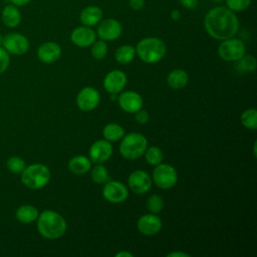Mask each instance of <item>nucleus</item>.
<instances>
[{
    "instance_id": "c85d7f7f",
    "label": "nucleus",
    "mask_w": 257,
    "mask_h": 257,
    "mask_svg": "<svg viewBox=\"0 0 257 257\" xmlns=\"http://www.w3.org/2000/svg\"><path fill=\"white\" fill-rule=\"evenodd\" d=\"M90 177L96 184H104L108 180V172L102 165H96L91 169Z\"/></svg>"
},
{
    "instance_id": "423d86ee",
    "label": "nucleus",
    "mask_w": 257,
    "mask_h": 257,
    "mask_svg": "<svg viewBox=\"0 0 257 257\" xmlns=\"http://www.w3.org/2000/svg\"><path fill=\"white\" fill-rule=\"evenodd\" d=\"M246 52L245 44L238 38H228L222 40L218 48L219 56L226 61H238Z\"/></svg>"
},
{
    "instance_id": "a19ab883",
    "label": "nucleus",
    "mask_w": 257,
    "mask_h": 257,
    "mask_svg": "<svg viewBox=\"0 0 257 257\" xmlns=\"http://www.w3.org/2000/svg\"><path fill=\"white\" fill-rule=\"evenodd\" d=\"M133 257V254L127 252V251H121V252H118L115 254V257Z\"/></svg>"
},
{
    "instance_id": "f8f14e48",
    "label": "nucleus",
    "mask_w": 257,
    "mask_h": 257,
    "mask_svg": "<svg viewBox=\"0 0 257 257\" xmlns=\"http://www.w3.org/2000/svg\"><path fill=\"white\" fill-rule=\"evenodd\" d=\"M130 189L136 194H145L152 188V178L148 173L142 170L134 171L127 179Z\"/></svg>"
},
{
    "instance_id": "9b49d317",
    "label": "nucleus",
    "mask_w": 257,
    "mask_h": 257,
    "mask_svg": "<svg viewBox=\"0 0 257 257\" xmlns=\"http://www.w3.org/2000/svg\"><path fill=\"white\" fill-rule=\"evenodd\" d=\"M99 92L91 86L82 88L76 96V104L82 111H90L94 109L99 104Z\"/></svg>"
},
{
    "instance_id": "4c0bfd02",
    "label": "nucleus",
    "mask_w": 257,
    "mask_h": 257,
    "mask_svg": "<svg viewBox=\"0 0 257 257\" xmlns=\"http://www.w3.org/2000/svg\"><path fill=\"white\" fill-rule=\"evenodd\" d=\"M171 18L174 21H179L181 19V12L178 9H173L171 12Z\"/></svg>"
},
{
    "instance_id": "a878e982",
    "label": "nucleus",
    "mask_w": 257,
    "mask_h": 257,
    "mask_svg": "<svg viewBox=\"0 0 257 257\" xmlns=\"http://www.w3.org/2000/svg\"><path fill=\"white\" fill-rule=\"evenodd\" d=\"M241 122L248 130L257 128V110L255 108H249L243 111L241 114Z\"/></svg>"
},
{
    "instance_id": "f257e3e1",
    "label": "nucleus",
    "mask_w": 257,
    "mask_h": 257,
    "mask_svg": "<svg viewBox=\"0 0 257 257\" xmlns=\"http://www.w3.org/2000/svg\"><path fill=\"white\" fill-rule=\"evenodd\" d=\"M204 27L212 38L225 40L238 32L239 20L236 13L226 6H216L206 13Z\"/></svg>"
},
{
    "instance_id": "412c9836",
    "label": "nucleus",
    "mask_w": 257,
    "mask_h": 257,
    "mask_svg": "<svg viewBox=\"0 0 257 257\" xmlns=\"http://www.w3.org/2000/svg\"><path fill=\"white\" fill-rule=\"evenodd\" d=\"M39 212L36 207L32 205H21L15 212L16 219L23 224H30L38 218Z\"/></svg>"
},
{
    "instance_id": "f704fd0d",
    "label": "nucleus",
    "mask_w": 257,
    "mask_h": 257,
    "mask_svg": "<svg viewBox=\"0 0 257 257\" xmlns=\"http://www.w3.org/2000/svg\"><path fill=\"white\" fill-rule=\"evenodd\" d=\"M136 115H135V119L137 122L139 123H142V124H145L148 122L149 120V113L147 110H144V109H139L138 111L135 112Z\"/></svg>"
},
{
    "instance_id": "58836bf2",
    "label": "nucleus",
    "mask_w": 257,
    "mask_h": 257,
    "mask_svg": "<svg viewBox=\"0 0 257 257\" xmlns=\"http://www.w3.org/2000/svg\"><path fill=\"white\" fill-rule=\"evenodd\" d=\"M10 3L18 6V7H21V6H25L26 4H28L31 0H9Z\"/></svg>"
},
{
    "instance_id": "20e7f679",
    "label": "nucleus",
    "mask_w": 257,
    "mask_h": 257,
    "mask_svg": "<svg viewBox=\"0 0 257 257\" xmlns=\"http://www.w3.org/2000/svg\"><path fill=\"white\" fill-rule=\"evenodd\" d=\"M20 175L21 183L32 190H38L45 187L51 177L48 167L38 163L26 166Z\"/></svg>"
},
{
    "instance_id": "6e6552de",
    "label": "nucleus",
    "mask_w": 257,
    "mask_h": 257,
    "mask_svg": "<svg viewBox=\"0 0 257 257\" xmlns=\"http://www.w3.org/2000/svg\"><path fill=\"white\" fill-rule=\"evenodd\" d=\"M1 45L9 54L23 55L28 51L30 43L25 35L18 32H10L3 37Z\"/></svg>"
},
{
    "instance_id": "72a5a7b5",
    "label": "nucleus",
    "mask_w": 257,
    "mask_h": 257,
    "mask_svg": "<svg viewBox=\"0 0 257 257\" xmlns=\"http://www.w3.org/2000/svg\"><path fill=\"white\" fill-rule=\"evenodd\" d=\"M10 64V54L0 45V74L4 73Z\"/></svg>"
},
{
    "instance_id": "f03ea898",
    "label": "nucleus",
    "mask_w": 257,
    "mask_h": 257,
    "mask_svg": "<svg viewBox=\"0 0 257 257\" xmlns=\"http://www.w3.org/2000/svg\"><path fill=\"white\" fill-rule=\"evenodd\" d=\"M36 220L38 233L46 239H57L66 231L67 226L64 218L55 211L44 210Z\"/></svg>"
},
{
    "instance_id": "2f4dec72",
    "label": "nucleus",
    "mask_w": 257,
    "mask_h": 257,
    "mask_svg": "<svg viewBox=\"0 0 257 257\" xmlns=\"http://www.w3.org/2000/svg\"><path fill=\"white\" fill-rule=\"evenodd\" d=\"M252 0H225L226 7L233 12H242L249 8Z\"/></svg>"
},
{
    "instance_id": "a211bd4d",
    "label": "nucleus",
    "mask_w": 257,
    "mask_h": 257,
    "mask_svg": "<svg viewBox=\"0 0 257 257\" xmlns=\"http://www.w3.org/2000/svg\"><path fill=\"white\" fill-rule=\"evenodd\" d=\"M61 56V47L58 43L47 41L37 48V57L43 63L55 62Z\"/></svg>"
},
{
    "instance_id": "4be33fe9",
    "label": "nucleus",
    "mask_w": 257,
    "mask_h": 257,
    "mask_svg": "<svg viewBox=\"0 0 257 257\" xmlns=\"http://www.w3.org/2000/svg\"><path fill=\"white\" fill-rule=\"evenodd\" d=\"M91 168V162L85 156H75L70 159L68 169L75 175H82L87 173Z\"/></svg>"
},
{
    "instance_id": "bb28decb",
    "label": "nucleus",
    "mask_w": 257,
    "mask_h": 257,
    "mask_svg": "<svg viewBox=\"0 0 257 257\" xmlns=\"http://www.w3.org/2000/svg\"><path fill=\"white\" fill-rule=\"evenodd\" d=\"M144 154H145L146 161L150 165H154V166H157V165L161 164L162 161H163V158H164L162 150L159 147H156V146L150 147L149 149L147 148V150L145 151Z\"/></svg>"
},
{
    "instance_id": "7ed1b4c3",
    "label": "nucleus",
    "mask_w": 257,
    "mask_h": 257,
    "mask_svg": "<svg viewBox=\"0 0 257 257\" xmlns=\"http://www.w3.org/2000/svg\"><path fill=\"white\" fill-rule=\"evenodd\" d=\"M167 46L158 37H146L140 40L136 47V53L146 63L159 62L166 54Z\"/></svg>"
},
{
    "instance_id": "37998d69",
    "label": "nucleus",
    "mask_w": 257,
    "mask_h": 257,
    "mask_svg": "<svg viewBox=\"0 0 257 257\" xmlns=\"http://www.w3.org/2000/svg\"><path fill=\"white\" fill-rule=\"evenodd\" d=\"M2 39H3V37L0 35V45L2 44Z\"/></svg>"
},
{
    "instance_id": "0eeeda50",
    "label": "nucleus",
    "mask_w": 257,
    "mask_h": 257,
    "mask_svg": "<svg viewBox=\"0 0 257 257\" xmlns=\"http://www.w3.org/2000/svg\"><path fill=\"white\" fill-rule=\"evenodd\" d=\"M153 181L161 189H171L178 181L176 169L169 164H159L154 169Z\"/></svg>"
},
{
    "instance_id": "39448f33",
    "label": "nucleus",
    "mask_w": 257,
    "mask_h": 257,
    "mask_svg": "<svg viewBox=\"0 0 257 257\" xmlns=\"http://www.w3.org/2000/svg\"><path fill=\"white\" fill-rule=\"evenodd\" d=\"M148 148L146 137L140 133H131L123 136L119 145L120 155L127 160L142 157Z\"/></svg>"
},
{
    "instance_id": "5701e85b",
    "label": "nucleus",
    "mask_w": 257,
    "mask_h": 257,
    "mask_svg": "<svg viewBox=\"0 0 257 257\" xmlns=\"http://www.w3.org/2000/svg\"><path fill=\"white\" fill-rule=\"evenodd\" d=\"M188 80L189 76L183 69H174L169 73L167 77V83L173 89H181L185 87L188 83Z\"/></svg>"
},
{
    "instance_id": "aec40b11",
    "label": "nucleus",
    "mask_w": 257,
    "mask_h": 257,
    "mask_svg": "<svg viewBox=\"0 0 257 257\" xmlns=\"http://www.w3.org/2000/svg\"><path fill=\"white\" fill-rule=\"evenodd\" d=\"M1 20L9 28L17 27L21 22V12L18 6L12 3L5 5L1 12Z\"/></svg>"
},
{
    "instance_id": "ddd939ff",
    "label": "nucleus",
    "mask_w": 257,
    "mask_h": 257,
    "mask_svg": "<svg viewBox=\"0 0 257 257\" xmlns=\"http://www.w3.org/2000/svg\"><path fill=\"white\" fill-rule=\"evenodd\" d=\"M112 151V146L108 141L98 140L89 149V160L95 164H102L111 157Z\"/></svg>"
},
{
    "instance_id": "2eb2a0df",
    "label": "nucleus",
    "mask_w": 257,
    "mask_h": 257,
    "mask_svg": "<svg viewBox=\"0 0 257 257\" xmlns=\"http://www.w3.org/2000/svg\"><path fill=\"white\" fill-rule=\"evenodd\" d=\"M126 84V75L124 72L118 69H114L109 71L104 79H103V86L106 91L111 94H115L120 92Z\"/></svg>"
},
{
    "instance_id": "e433bc0d",
    "label": "nucleus",
    "mask_w": 257,
    "mask_h": 257,
    "mask_svg": "<svg viewBox=\"0 0 257 257\" xmlns=\"http://www.w3.org/2000/svg\"><path fill=\"white\" fill-rule=\"evenodd\" d=\"M181 5L187 9H194L197 7L198 0H179Z\"/></svg>"
},
{
    "instance_id": "4468645a",
    "label": "nucleus",
    "mask_w": 257,
    "mask_h": 257,
    "mask_svg": "<svg viewBox=\"0 0 257 257\" xmlns=\"http://www.w3.org/2000/svg\"><path fill=\"white\" fill-rule=\"evenodd\" d=\"M95 39H96L95 31L85 25L75 27L70 34L71 42L74 45L82 48L90 46L95 41Z\"/></svg>"
},
{
    "instance_id": "7c9ffc66",
    "label": "nucleus",
    "mask_w": 257,
    "mask_h": 257,
    "mask_svg": "<svg viewBox=\"0 0 257 257\" xmlns=\"http://www.w3.org/2000/svg\"><path fill=\"white\" fill-rule=\"evenodd\" d=\"M164 208V201L159 195H151L147 201V209L152 214L160 213Z\"/></svg>"
},
{
    "instance_id": "1a4fd4ad",
    "label": "nucleus",
    "mask_w": 257,
    "mask_h": 257,
    "mask_svg": "<svg viewBox=\"0 0 257 257\" xmlns=\"http://www.w3.org/2000/svg\"><path fill=\"white\" fill-rule=\"evenodd\" d=\"M122 32V27L119 21L114 18L101 19L97 24L96 34L104 41H112L117 39Z\"/></svg>"
},
{
    "instance_id": "dca6fc26",
    "label": "nucleus",
    "mask_w": 257,
    "mask_h": 257,
    "mask_svg": "<svg viewBox=\"0 0 257 257\" xmlns=\"http://www.w3.org/2000/svg\"><path fill=\"white\" fill-rule=\"evenodd\" d=\"M139 231L147 236H153L162 229V220L156 214H147L140 217L138 220Z\"/></svg>"
},
{
    "instance_id": "79ce46f5",
    "label": "nucleus",
    "mask_w": 257,
    "mask_h": 257,
    "mask_svg": "<svg viewBox=\"0 0 257 257\" xmlns=\"http://www.w3.org/2000/svg\"><path fill=\"white\" fill-rule=\"evenodd\" d=\"M214 2H216V3H220V2H222V1H224V0H213Z\"/></svg>"
},
{
    "instance_id": "c9c22d12",
    "label": "nucleus",
    "mask_w": 257,
    "mask_h": 257,
    "mask_svg": "<svg viewBox=\"0 0 257 257\" xmlns=\"http://www.w3.org/2000/svg\"><path fill=\"white\" fill-rule=\"evenodd\" d=\"M146 0H128V6L135 10V11H140L145 7Z\"/></svg>"
},
{
    "instance_id": "393cba45",
    "label": "nucleus",
    "mask_w": 257,
    "mask_h": 257,
    "mask_svg": "<svg viewBox=\"0 0 257 257\" xmlns=\"http://www.w3.org/2000/svg\"><path fill=\"white\" fill-rule=\"evenodd\" d=\"M104 139L108 142H117L124 136V130L117 123H108L102 130Z\"/></svg>"
},
{
    "instance_id": "cd10ccee",
    "label": "nucleus",
    "mask_w": 257,
    "mask_h": 257,
    "mask_svg": "<svg viewBox=\"0 0 257 257\" xmlns=\"http://www.w3.org/2000/svg\"><path fill=\"white\" fill-rule=\"evenodd\" d=\"M6 167L9 172L18 175V174H21L22 171L25 169L26 164L22 158L17 156H12L7 159Z\"/></svg>"
},
{
    "instance_id": "b1692460",
    "label": "nucleus",
    "mask_w": 257,
    "mask_h": 257,
    "mask_svg": "<svg viewBox=\"0 0 257 257\" xmlns=\"http://www.w3.org/2000/svg\"><path fill=\"white\" fill-rule=\"evenodd\" d=\"M135 55H136V48L128 44L119 46L114 53L115 60L120 64L130 63L135 58Z\"/></svg>"
},
{
    "instance_id": "c756f323",
    "label": "nucleus",
    "mask_w": 257,
    "mask_h": 257,
    "mask_svg": "<svg viewBox=\"0 0 257 257\" xmlns=\"http://www.w3.org/2000/svg\"><path fill=\"white\" fill-rule=\"evenodd\" d=\"M90 52L93 58L95 59H102L107 54V44L104 40H95L91 45Z\"/></svg>"
},
{
    "instance_id": "9d476101",
    "label": "nucleus",
    "mask_w": 257,
    "mask_h": 257,
    "mask_svg": "<svg viewBox=\"0 0 257 257\" xmlns=\"http://www.w3.org/2000/svg\"><path fill=\"white\" fill-rule=\"evenodd\" d=\"M102 196L109 203L117 204L126 200L128 191L125 185L118 181L105 182L102 188Z\"/></svg>"
},
{
    "instance_id": "473e14b6",
    "label": "nucleus",
    "mask_w": 257,
    "mask_h": 257,
    "mask_svg": "<svg viewBox=\"0 0 257 257\" xmlns=\"http://www.w3.org/2000/svg\"><path fill=\"white\" fill-rule=\"evenodd\" d=\"M239 66L245 71H254L256 68V59L253 55H243L239 60Z\"/></svg>"
},
{
    "instance_id": "f3484780",
    "label": "nucleus",
    "mask_w": 257,
    "mask_h": 257,
    "mask_svg": "<svg viewBox=\"0 0 257 257\" xmlns=\"http://www.w3.org/2000/svg\"><path fill=\"white\" fill-rule=\"evenodd\" d=\"M117 100L121 109L130 113H135L143 106L142 96L138 92L132 90L123 91L120 93V95L117 97Z\"/></svg>"
},
{
    "instance_id": "ea45409f",
    "label": "nucleus",
    "mask_w": 257,
    "mask_h": 257,
    "mask_svg": "<svg viewBox=\"0 0 257 257\" xmlns=\"http://www.w3.org/2000/svg\"><path fill=\"white\" fill-rule=\"evenodd\" d=\"M168 257H190L189 254L185 252H172L167 255Z\"/></svg>"
},
{
    "instance_id": "6ab92c4d",
    "label": "nucleus",
    "mask_w": 257,
    "mask_h": 257,
    "mask_svg": "<svg viewBox=\"0 0 257 257\" xmlns=\"http://www.w3.org/2000/svg\"><path fill=\"white\" fill-rule=\"evenodd\" d=\"M103 17L102 9L95 5H90L83 8L79 14V20L82 25L91 27L100 22Z\"/></svg>"
}]
</instances>
